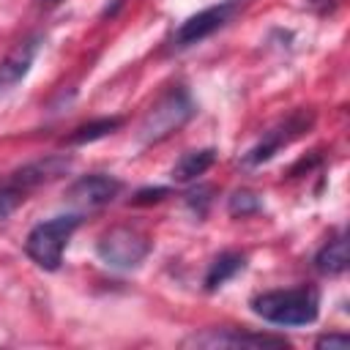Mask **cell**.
Returning <instances> with one entry per match:
<instances>
[{"mask_svg": "<svg viewBox=\"0 0 350 350\" xmlns=\"http://www.w3.org/2000/svg\"><path fill=\"white\" fill-rule=\"evenodd\" d=\"M252 312L276 325H309L320 314V293L306 284L260 293L252 298Z\"/></svg>", "mask_w": 350, "mask_h": 350, "instance_id": "1", "label": "cell"}, {"mask_svg": "<svg viewBox=\"0 0 350 350\" xmlns=\"http://www.w3.org/2000/svg\"><path fill=\"white\" fill-rule=\"evenodd\" d=\"M194 112H197V107H194L189 90H186V88H170V90L145 112L137 137H139L142 145H156V142L172 137L178 129H183V126L194 118Z\"/></svg>", "mask_w": 350, "mask_h": 350, "instance_id": "2", "label": "cell"}, {"mask_svg": "<svg viewBox=\"0 0 350 350\" xmlns=\"http://www.w3.org/2000/svg\"><path fill=\"white\" fill-rule=\"evenodd\" d=\"M82 224L79 213H66V216H55L49 221L36 224L27 238H25V252L27 257L44 268V271H57L63 262V249L68 243V238L74 235V230Z\"/></svg>", "mask_w": 350, "mask_h": 350, "instance_id": "3", "label": "cell"}, {"mask_svg": "<svg viewBox=\"0 0 350 350\" xmlns=\"http://www.w3.org/2000/svg\"><path fill=\"white\" fill-rule=\"evenodd\" d=\"M96 252L109 268L129 271L137 268L150 254V241L134 227H112L98 238Z\"/></svg>", "mask_w": 350, "mask_h": 350, "instance_id": "4", "label": "cell"}, {"mask_svg": "<svg viewBox=\"0 0 350 350\" xmlns=\"http://www.w3.org/2000/svg\"><path fill=\"white\" fill-rule=\"evenodd\" d=\"M312 120H314V115H312V112H306V109L293 112V115H290V118H284L279 126L268 129V131L262 134V139H260L257 145H252V148L243 153V164H246V167L265 164L268 159H273V153H276L282 145H287V142H293L295 137H301V134L312 126Z\"/></svg>", "mask_w": 350, "mask_h": 350, "instance_id": "5", "label": "cell"}, {"mask_svg": "<svg viewBox=\"0 0 350 350\" xmlns=\"http://www.w3.org/2000/svg\"><path fill=\"white\" fill-rule=\"evenodd\" d=\"M120 189H123V183L118 178L104 175V172H93V175L77 178L66 189V200L71 205H77L79 211H96V208L109 205L120 194Z\"/></svg>", "mask_w": 350, "mask_h": 350, "instance_id": "6", "label": "cell"}, {"mask_svg": "<svg viewBox=\"0 0 350 350\" xmlns=\"http://www.w3.org/2000/svg\"><path fill=\"white\" fill-rule=\"evenodd\" d=\"M235 3H219V5H211V8H202L197 14H191L189 19L180 22V27L175 30L172 36V44L175 46H191V44H200L202 38L213 36L219 27H224L230 22V16L235 14Z\"/></svg>", "mask_w": 350, "mask_h": 350, "instance_id": "7", "label": "cell"}, {"mask_svg": "<svg viewBox=\"0 0 350 350\" xmlns=\"http://www.w3.org/2000/svg\"><path fill=\"white\" fill-rule=\"evenodd\" d=\"M71 170V159L68 156H46V159H36L30 164H22L19 170H14L5 180L11 186H16L22 194H30L38 186H46L57 178H63Z\"/></svg>", "mask_w": 350, "mask_h": 350, "instance_id": "8", "label": "cell"}, {"mask_svg": "<svg viewBox=\"0 0 350 350\" xmlns=\"http://www.w3.org/2000/svg\"><path fill=\"white\" fill-rule=\"evenodd\" d=\"M186 345H194V347H287L290 342L284 336H276V334L221 328V331L194 334L191 339H186Z\"/></svg>", "mask_w": 350, "mask_h": 350, "instance_id": "9", "label": "cell"}, {"mask_svg": "<svg viewBox=\"0 0 350 350\" xmlns=\"http://www.w3.org/2000/svg\"><path fill=\"white\" fill-rule=\"evenodd\" d=\"M38 49H41V36H33V38H25L22 44H16V49L0 63V90H8L19 79H25Z\"/></svg>", "mask_w": 350, "mask_h": 350, "instance_id": "10", "label": "cell"}, {"mask_svg": "<svg viewBox=\"0 0 350 350\" xmlns=\"http://www.w3.org/2000/svg\"><path fill=\"white\" fill-rule=\"evenodd\" d=\"M213 161H216V150H213V148L189 150V153H183V156L175 161V167H172V180L189 183V180L200 178L202 172H208V170L213 167Z\"/></svg>", "mask_w": 350, "mask_h": 350, "instance_id": "11", "label": "cell"}, {"mask_svg": "<svg viewBox=\"0 0 350 350\" xmlns=\"http://www.w3.org/2000/svg\"><path fill=\"white\" fill-rule=\"evenodd\" d=\"M246 268V257L241 254V252H221L213 262H211V268H208V273H205V290L208 293H213V290H219L224 282H230L235 273H241Z\"/></svg>", "mask_w": 350, "mask_h": 350, "instance_id": "12", "label": "cell"}, {"mask_svg": "<svg viewBox=\"0 0 350 350\" xmlns=\"http://www.w3.org/2000/svg\"><path fill=\"white\" fill-rule=\"evenodd\" d=\"M350 262V249H347V238H334L328 241L317 254H314V268L325 276H339L347 271Z\"/></svg>", "mask_w": 350, "mask_h": 350, "instance_id": "13", "label": "cell"}, {"mask_svg": "<svg viewBox=\"0 0 350 350\" xmlns=\"http://www.w3.org/2000/svg\"><path fill=\"white\" fill-rule=\"evenodd\" d=\"M120 123H123V118H118V115H112V118H96V120H90V123L77 126V129L66 137V145H88V142H96V139L112 134L115 129H120Z\"/></svg>", "mask_w": 350, "mask_h": 350, "instance_id": "14", "label": "cell"}, {"mask_svg": "<svg viewBox=\"0 0 350 350\" xmlns=\"http://www.w3.org/2000/svg\"><path fill=\"white\" fill-rule=\"evenodd\" d=\"M260 208H262L260 194H254V191H249V189H238V191H232L230 200H227V211H230L232 216H252V213H257Z\"/></svg>", "mask_w": 350, "mask_h": 350, "instance_id": "15", "label": "cell"}, {"mask_svg": "<svg viewBox=\"0 0 350 350\" xmlns=\"http://www.w3.org/2000/svg\"><path fill=\"white\" fill-rule=\"evenodd\" d=\"M25 197H27V194H22L16 186H11V183L3 178V180H0V221L8 219V216L19 208V202H25Z\"/></svg>", "mask_w": 350, "mask_h": 350, "instance_id": "16", "label": "cell"}, {"mask_svg": "<svg viewBox=\"0 0 350 350\" xmlns=\"http://www.w3.org/2000/svg\"><path fill=\"white\" fill-rule=\"evenodd\" d=\"M208 194H211V189H208V186H200V189H194V191L186 194V205H189L197 216H205V208L211 205V197H208Z\"/></svg>", "mask_w": 350, "mask_h": 350, "instance_id": "17", "label": "cell"}, {"mask_svg": "<svg viewBox=\"0 0 350 350\" xmlns=\"http://www.w3.org/2000/svg\"><path fill=\"white\" fill-rule=\"evenodd\" d=\"M170 194V189L167 186H153V189H139L134 197H131V202L134 205H150V202H159V200H164Z\"/></svg>", "mask_w": 350, "mask_h": 350, "instance_id": "18", "label": "cell"}, {"mask_svg": "<svg viewBox=\"0 0 350 350\" xmlns=\"http://www.w3.org/2000/svg\"><path fill=\"white\" fill-rule=\"evenodd\" d=\"M347 345H350V339H347L345 334H325V336L317 339V347H320V350H325V347H328V350H345Z\"/></svg>", "mask_w": 350, "mask_h": 350, "instance_id": "19", "label": "cell"}, {"mask_svg": "<svg viewBox=\"0 0 350 350\" xmlns=\"http://www.w3.org/2000/svg\"><path fill=\"white\" fill-rule=\"evenodd\" d=\"M309 5L317 11V14H328L336 8V0H309Z\"/></svg>", "mask_w": 350, "mask_h": 350, "instance_id": "20", "label": "cell"}, {"mask_svg": "<svg viewBox=\"0 0 350 350\" xmlns=\"http://www.w3.org/2000/svg\"><path fill=\"white\" fill-rule=\"evenodd\" d=\"M57 3H60V0H38V5H41V8H55Z\"/></svg>", "mask_w": 350, "mask_h": 350, "instance_id": "21", "label": "cell"}]
</instances>
